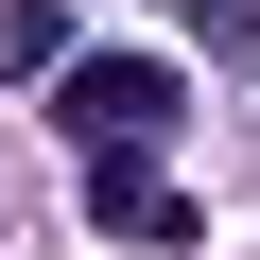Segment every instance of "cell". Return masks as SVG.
<instances>
[{
	"label": "cell",
	"mask_w": 260,
	"mask_h": 260,
	"mask_svg": "<svg viewBox=\"0 0 260 260\" xmlns=\"http://www.w3.org/2000/svg\"><path fill=\"white\" fill-rule=\"evenodd\" d=\"M174 104H191V87H174L156 52H104V70H70V121H87V139H156Z\"/></svg>",
	"instance_id": "1"
},
{
	"label": "cell",
	"mask_w": 260,
	"mask_h": 260,
	"mask_svg": "<svg viewBox=\"0 0 260 260\" xmlns=\"http://www.w3.org/2000/svg\"><path fill=\"white\" fill-rule=\"evenodd\" d=\"M87 208H104V225H121V243H191V208H174V191H139V174H104V191H87Z\"/></svg>",
	"instance_id": "2"
},
{
	"label": "cell",
	"mask_w": 260,
	"mask_h": 260,
	"mask_svg": "<svg viewBox=\"0 0 260 260\" xmlns=\"http://www.w3.org/2000/svg\"><path fill=\"white\" fill-rule=\"evenodd\" d=\"M0 70H70V18H52V0H18V18H0Z\"/></svg>",
	"instance_id": "3"
}]
</instances>
